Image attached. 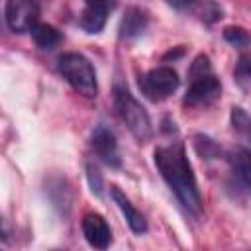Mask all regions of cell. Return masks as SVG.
<instances>
[{"instance_id":"obj_15","label":"cell","mask_w":251,"mask_h":251,"mask_svg":"<svg viewBox=\"0 0 251 251\" xmlns=\"http://www.w3.org/2000/svg\"><path fill=\"white\" fill-rule=\"evenodd\" d=\"M224 39L235 47H245L249 43V33L245 27H239V25H227L224 29Z\"/></svg>"},{"instance_id":"obj_9","label":"cell","mask_w":251,"mask_h":251,"mask_svg":"<svg viewBox=\"0 0 251 251\" xmlns=\"http://www.w3.org/2000/svg\"><path fill=\"white\" fill-rule=\"evenodd\" d=\"M110 194H112L114 202L118 204V208L122 210V214H124V218H126L129 229H131L133 233H145V231H147V222H145L143 214L127 200V196H126L118 186H110Z\"/></svg>"},{"instance_id":"obj_16","label":"cell","mask_w":251,"mask_h":251,"mask_svg":"<svg viewBox=\"0 0 251 251\" xmlns=\"http://www.w3.org/2000/svg\"><path fill=\"white\" fill-rule=\"evenodd\" d=\"M231 126H233L235 131H239L243 135L249 133V116L243 108H239V106L231 108Z\"/></svg>"},{"instance_id":"obj_17","label":"cell","mask_w":251,"mask_h":251,"mask_svg":"<svg viewBox=\"0 0 251 251\" xmlns=\"http://www.w3.org/2000/svg\"><path fill=\"white\" fill-rule=\"evenodd\" d=\"M206 75H210V59L206 55H198L190 65L188 76H190V80H196V78L206 76Z\"/></svg>"},{"instance_id":"obj_4","label":"cell","mask_w":251,"mask_h":251,"mask_svg":"<svg viewBox=\"0 0 251 251\" xmlns=\"http://www.w3.org/2000/svg\"><path fill=\"white\" fill-rule=\"evenodd\" d=\"M176 86H178V75L171 67H157L145 73L143 76H139L141 92L153 102L169 98L176 90Z\"/></svg>"},{"instance_id":"obj_10","label":"cell","mask_w":251,"mask_h":251,"mask_svg":"<svg viewBox=\"0 0 251 251\" xmlns=\"http://www.w3.org/2000/svg\"><path fill=\"white\" fill-rule=\"evenodd\" d=\"M145 27H147V12L137 6H129L124 12V18L120 24V35L122 37H137L145 31Z\"/></svg>"},{"instance_id":"obj_20","label":"cell","mask_w":251,"mask_h":251,"mask_svg":"<svg viewBox=\"0 0 251 251\" xmlns=\"http://www.w3.org/2000/svg\"><path fill=\"white\" fill-rule=\"evenodd\" d=\"M86 6H92V8H98V10H104L106 14L116 6V0H86Z\"/></svg>"},{"instance_id":"obj_8","label":"cell","mask_w":251,"mask_h":251,"mask_svg":"<svg viewBox=\"0 0 251 251\" xmlns=\"http://www.w3.org/2000/svg\"><path fill=\"white\" fill-rule=\"evenodd\" d=\"M92 147L96 151V155L112 165V167H118L120 165V155H118V143H116V135L112 133V129H108L106 126H98L94 131H92Z\"/></svg>"},{"instance_id":"obj_22","label":"cell","mask_w":251,"mask_h":251,"mask_svg":"<svg viewBox=\"0 0 251 251\" xmlns=\"http://www.w3.org/2000/svg\"><path fill=\"white\" fill-rule=\"evenodd\" d=\"M4 235V231H2V220H0V237Z\"/></svg>"},{"instance_id":"obj_21","label":"cell","mask_w":251,"mask_h":251,"mask_svg":"<svg viewBox=\"0 0 251 251\" xmlns=\"http://www.w3.org/2000/svg\"><path fill=\"white\" fill-rule=\"evenodd\" d=\"M165 2L175 10H186V8H190L194 4V0H165Z\"/></svg>"},{"instance_id":"obj_1","label":"cell","mask_w":251,"mask_h":251,"mask_svg":"<svg viewBox=\"0 0 251 251\" xmlns=\"http://www.w3.org/2000/svg\"><path fill=\"white\" fill-rule=\"evenodd\" d=\"M155 165L161 176L165 178V182L171 186V190L178 198V202L188 212L198 214L202 208V198L196 184V176L184 153V147L180 143H175V145L155 149Z\"/></svg>"},{"instance_id":"obj_13","label":"cell","mask_w":251,"mask_h":251,"mask_svg":"<svg viewBox=\"0 0 251 251\" xmlns=\"http://www.w3.org/2000/svg\"><path fill=\"white\" fill-rule=\"evenodd\" d=\"M231 167L233 175L237 180L243 184V188H249V178H251V165H249V151L247 149H237L235 155L231 157Z\"/></svg>"},{"instance_id":"obj_6","label":"cell","mask_w":251,"mask_h":251,"mask_svg":"<svg viewBox=\"0 0 251 251\" xmlns=\"http://www.w3.org/2000/svg\"><path fill=\"white\" fill-rule=\"evenodd\" d=\"M222 94V84L220 80L210 73L206 76H200L196 80L190 82L186 96H184V104L192 106V108H202V106H210L212 102H216Z\"/></svg>"},{"instance_id":"obj_11","label":"cell","mask_w":251,"mask_h":251,"mask_svg":"<svg viewBox=\"0 0 251 251\" xmlns=\"http://www.w3.org/2000/svg\"><path fill=\"white\" fill-rule=\"evenodd\" d=\"M29 33H31V37H33V41L39 45V47H43V49H51V47H55L59 41H61V33L53 27V25H49V24H35L31 29H29Z\"/></svg>"},{"instance_id":"obj_18","label":"cell","mask_w":251,"mask_h":251,"mask_svg":"<svg viewBox=\"0 0 251 251\" xmlns=\"http://www.w3.org/2000/svg\"><path fill=\"white\" fill-rule=\"evenodd\" d=\"M86 171H88V182H90L92 192H94L96 196H102V176H100L98 169L92 167V165H88Z\"/></svg>"},{"instance_id":"obj_19","label":"cell","mask_w":251,"mask_h":251,"mask_svg":"<svg viewBox=\"0 0 251 251\" xmlns=\"http://www.w3.org/2000/svg\"><path fill=\"white\" fill-rule=\"evenodd\" d=\"M235 78L241 82V86H247V80H249V59L247 57H241L237 67H235Z\"/></svg>"},{"instance_id":"obj_2","label":"cell","mask_w":251,"mask_h":251,"mask_svg":"<svg viewBox=\"0 0 251 251\" xmlns=\"http://www.w3.org/2000/svg\"><path fill=\"white\" fill-rule=\"evenodd\" d=\"M59 73L67 78V82L82 96L94 98L98 92L96 73L90 61L80 53H63L57 61Z\"/></svg>"},{"instance_id":"obj_7","label":"cell","mask_w":251,"mask_h":251,"mask_svg":"<svg viewBox=\"0 0 251 251\" xmlns=\"http://www.w3.org/2000/svg\"><path fill=\"white\" fill-rule=\"evenodd\" d=\"M82 233L84 239L96 249H106L112 241L110 226L100 214H86L82 218Z\"/></svg>"},{"instance_id":"obj_3","label":"cell","mask_w":251,"mask_h":251,"mask_svg":"<svg viewBox=\"0 0 251 251\" xmlns=\"http://www.w3.org/2000/svg\"><path fill=\"white\" fill-rule=\"evenodd\" d=\"M114 104H116V110H118L122 122L131 131V135L139 141H147L153 131L151 120H149V114L145 112V108L131 96V92L124 86H116L114 88Z\"/></svg>"},{"instance_id":"obj_12","label":"cell","mask_w":251,"mask_h":251,"mask_svg":"<svg viewBox=\"0 0 251 251\" xmlns=\"http://www.w3.org/2000/svg\"><path fill=\"white\" fill-rule=\"evenodd\" d=\"M78 24L84 31L88 33H98L104 24H106V12L104 10H98V8H92V6H86L78 18Z\"/></svg>"},{"instance_id":"obj_14","label":"cell","mask_w":251,"mask_h":251,"mask_svg":"<svg viewBox=\"0 0 251 251\" xmlns=\"http://www.w3.org/2000/svg\"><path fill=\"white\" fill-rule=\"evenodd\" d=\"M194 147H196V153L204 159H214V157L220 155V147L216 145V141L202 135V133L194 135Z\"/></svg>"},{"instance_id":"obj_5","label":"cell","mask_w":251,"mask_h":251,"mask_svg":"<svg viewBox=\"0 0 251 251\" xmlns=\"http://www.w3.org/2000/svg\"><path fill=\"white\" fill-rule=\"evenodd\" d=\"M6 24L16 33L29 31L39 20V8L33 0H8L4 8Z\"/></svg>"}]
</instances>
